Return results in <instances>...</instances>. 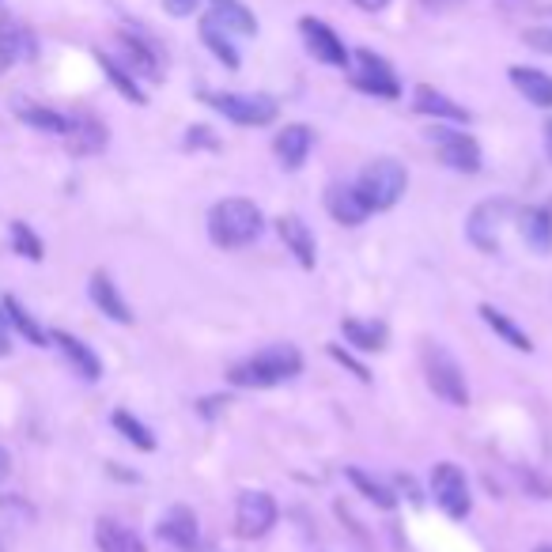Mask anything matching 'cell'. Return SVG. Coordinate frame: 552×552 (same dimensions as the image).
<instances>
[{"mask_svg":"<svg viewBox=\"0 0 552 552\" xmlns=\"http://www.w3.org/2000/svg\"><path fill=\"white\" fill-rule=\"evenodd\" d=\"M303 371V356L295 345H265L261 352L239 360L231 371H227V382L231 386H242V390H269V386H280V382L295 379Z\"/></svg>","mask_w":552,"mask_h":552,"instance_id":"cell-1","label":"cell"},{"mask_svg":"<svg viewBox=\"0 0 552 552\" xmlns=\"http://www.w3.org/2000/svg\"><path fill=\"white\" fill-rule=\"evenodd\" d=\"M261 231H265L261 208L246 197H227L208 212V239L224 250H242V246L258 242Z\"/></svg>","mask_w":552,"mask_h":552,"instance_id":"cell-2","label":"cell"},{"mask_svg":"<svg viewBox=\"0 0 552 552\" xmlns=\"http://www.w3.org/2000/svg\"><path fill=\"white\" fill-rule=\"evenodd\" d=\"M405 186H409V174H405V167L397 159H375V163H367L360 171V182H356L363 205L371 208V212L394 208L401 201Z\"/></svg>","mask_w":552,"mask_h":552,"instance_id":"cell-3","label":"cell"},{"mask_svg":"<svg viewBox=\"0 0 552 552\" xmlns=\"http://www.w3.org/2000/svg\"><path fill=\"white\" fill-rule=\"evenodd\" d=\"M424 371H428V386L435 390V397H443L454 409H466L469 405V386L466 371L458 367V360L450 356L447 348L428 345L424 348Z\"/></svg>","mask_w":552,"mask_h":552,"instance_id":"cell-4","label":"cell"},{"mask_svg":"<svg viewBox=\"0 0 552 552\" xmlns=\"http://www.w3.org/2000/svg\"><path fill=\"white\" fill-rule=\"evenodd\" d=\"M428 140L435 144V152H439V159L447 163L450 171H458V174L481 171V144L469 137V133L447 129V125H435L432 133H428Z\"/></svg>","mask_w":552,"mask_h":552,"instance_id":"cell-5","label":"cell"},{"mask_svg":"<svg viewBox=\"0 0 552 552\" xmlns=\"http://www.w3.org/2000/svg\"><path fill=\"white\" fill-rule=\"evenodd\" d=\"M212 110H220L227 121L235 125H269L276 121V99L269 95H235V91H220V95H205Z\"/></svg>","mask_w":552,"mask_h":552,"instance_id":"cell-6","label":"cell"},{"mask_svg":"<svg viewBox=\"0 0 552 552\" xmlns=\"http://www.w3.org/2000/svg\"><path fill=\"white\" fill-rule=\"evenodd\" d=\"M276 526V500L269 492H242L239 503H235V534L246 537V541H258Z\"/></svg>","mask_w":552,"mask_h":552,"instance_id":"cell-7","label":"cell"},{"mask_svg":"<svg viewBox=\"0 0 552 552\" xmlns=\"http://www.w3.org/2000/svg\"><path fill=\"white\" fill-rule=\"evenodd\" d=\"M515 212L511 201H484L469 212V242L481 250V254H500V231L507 224V216Z\"/></svg>","mask_w":552,"mask_h":552,"instance_id":"cell-8","label":"cell"},{"mask_svg":"<svg viewBox=\"0 0 552 552\" xmlns=\"http://www.w3.org/2000/svg\"><path fill=\"white\" fill-rule=\"evenodd\" d=\"M352 84L367 91V95H379V99H397L401 95V84H397L394 69L382 61L379 53L371 50H356L352 53Z\"/></svg>","mask_w":552,"mask_h":552,"instance_id":"cell-9","label":"cell"},{"mask_svg":"<svg viewBox=\"0 0 552 552\" xmlns=\"http://www.w3.org/2000/svg\"><path fill=\"white\" fill-rule=\"evenodd\" d=\"M432 496L450 518H466L469 507H473L466 473L454 466V462H439V466L432 469Z\"/></svg>","mask_w":552,"mask_h":552,"instance_id":"cell-10","label":"cell"},{"mask_svg":"<svg viewBox=\"0 0 552 552\" xmlns=\"http://www.w3.org/2000/svg\"><path fill=\"white\" fill-rule=\"evenodd\" d=\"M299 31H303V42H307V50H311L314 61L333 65V69H348L352 53L345 50V42L337 38V31H333L329 23H322V19H314V16H303L299 19Z\"/></svg>","mask_w":552,"mask_h":552,"instance_id":"cell-11","label":"cell"},{"mask_svg":"<svg viewBox=\"0 0 552 552\" xmlns=\"http://www.w3.org/2000/svg\"><path fill=\"white\" fill-rule=\"evenodd\" d=\"M156 534H159V541L174 545L178 552H197V541H201L197 515H193L190 507H171L167 515L159 518Z\"/></svg>","mask_w":552,"mask_h":552,"instance_id":"cell-12","label":"cell"},{"mask_svg":"<svg viewBox=\"0 0 552 552\" xmlns=\"http://www.w3.org/2000/svg\"><path fill=\"white\" fill-rule=\"evenodd\" d=\"M50 341L61 348V356L69 360V367L84 382H99V379H103V360H99V356L91 352V345H84L80 337H72V333H65V329H53Z\"/></svg>","mask_w":552,"mask_h":552,"instance_id":"cell-13","label":"cell"},{"mask_svg":"<svg viewBox=\"0 0 552 552\" xmlns=\"http://www.w3.org/2000/svg\"><path fill=\"white\" fill-rule=\"evenodd\" d=\"M311 148H314L311 125H284L273 140V152L284 171H299L307 163V156H311Z\"/></svg>","mask_w":552,"mask_h":552,"instance_id":"cell-14","label":"cell"},{"mask_svg":"<svg viewBox=\"0 0 552 552\" xmlns=\"http://www.w3.org/2000/svg\"><path fill=\"white\" fill-rule=\"evenodd\" d=\"M276 235H280V242L292 250L295 261H299L303 269H314V261H318V242H314L311 227L303 224L299 216H280V220H276Z\"/></svg>","mask_w":552,"mask_h":552,"instance_id":"cell-15","label":"cell"},{"mask_svg":"<svg viewBox=\"0 0 552 552\" xmlns=\"http://www.w3.org/2000/svg\"><path fill=\"white\" fill-rule=\"evenodd\" d=\"M87 295H91V303H95V307H99V311H103L110 322H121V326H129V322H133V311H129V303L121 299L118 284H114V280H110L103 269H99V273H91Z\"/></svg>","mask_w":552,"mask_h":552,"instance_id":"cell-16","label":"cell"},{"mask_svg":"<svg viewBox=\"0 0 552 552\" xmlns=\"http://www.w3.org/2000/svg\"><path fill=\"white\" fill-rule=\"evenodd\" d=\"M95 545H99V552H148L144 537L118 518H99L95 522Z\"/></svg>","mask_w":552,"mask_h":552,"instance_id":"cell-17","label":"cell"},{"mask_svg":"<svg viewBox=\"0 0 552 552\" xmlns=\"http://www.w3.org/2000/svg\"><path fill=\"white\" fill-rule=\"evenodd\" d=\"M118 42H121V53H125V69L137 72V76H148V80H159V76H163V72H159V53L148 38L121 31Z\"/></svg>","mask_w":552,"mask_h":552,"instance_id":"cell-18","label":"cell"},{"mask_svg":"<svg viewBox=\"0 0 552 552\" xmlns=\"http://www.w3.org/2000/svg\"><path fill=\"white\" fill-rule=\"evenodd\" d=\"M326 208H329V216L337 220V224H345V227H356L367 220V212L371 208L363 205V197L356 186H329L326 190Z\"/></svg>","mask_w":552,"mask_h":552,"instance_id":"cell-19","label":"cell"},{"mask_svg":"<svg viewBox=\"0 0 552 552\" xmlns=\"http://www.w3.org/2000/svg\"><path fill=\"white\" fill-rule=\"evenodd\" d=\"M413 106H416V114H428V118L454 121V125H466V121H469V110H466V106H458L454 99H447L443 91H435V87H428V84H420L413 91Z\"/></svg>","mask_w":552,"mask_h":552,"instance_id":"cell-20","label":"cell"},{"mask_svg":"<svg viewBox=\"0 0 552 552\" xmlns=\"http://www.w3.org/2000/svg\"><path fill=\"white\" fill-rule=\"evenodd\" d=\"M69 152L72 156H95L106 148V125L95 118H69Z\"/></svg>","mask_w":552,"mask_h":552,"instance_id":"cell-21","label":"cell"},{"mask_svg":"<svg viewBox=\"0 0 552 552\" xmlns=\"http://www.w3.org/2000/svg\"><path fill=\"white\" fill-rule=\"evenodd\" d=\"M518 231H522V239L530 242L537 254H549L552 250V212L545 205L522 208V216H518Z\"/></svg>","mask_w":552,"mask_h":552,"instance_id":"cell-22","label":"cell"},{"mask_svg":"<svg viewBox=\"0 0 552 552\" xmlns=\"http://www.w3.org/2000/svg\"><path fill=\"white\" fill-rule=\"evenodd\" d=\"M212 12L208 16L216 19L224 31H235V35H258V16L242 4V0H208Z\"/></svg>","mask_w":552,"mask_h":552,"instance_id":"cell-23","label":"cell"},{"mask_svg":"<svg viewBox=\"0 0 552 552\" xmlns=\"http://www.w3.org/2000/svg\"><path fill=\"white\" fill-rule=\"evenodd\" d=\"M511 84L526 95V103L541 106V110H552V76L549 72L515 65V69H511Z\"/></svg>","mask_w":552,"mask_h":552,"instance_id":"cell-24","label":"cell"},{"mask_svg":"<svg viewBox=\"0 0 552 552\" xmlns=\"http://www.w3.org/2000/svg\"><path fill=\"white\" fill-rule=\"evenodd\" d=\"M35 53V38L23 31L16 19H0V69H12L19 57Z\"/></svg>","mask_w":552,"mask_h":552,"instance_id":"cell-25","label":"cell"},{"mask_svg":"<svg viewBox=\"0 0 552 552\" xmlns=\"http://www.w3.org/2000/svg\"><path fill=\"white\" fill-rule=\"evenodd\" d=\"M0 311H4V318H8V326L16 329V333H23V337H27V341H31L35 348L50 345V333L38 326L35 318H31V311L19 303L16 295H4V299H0Z\"/></svg>","mask_w":552,"mask_h":552,"instance_id":"cell-26","label":"cell"},{"mask_svg":"<svg viewBox=\"0 0 552 552\" xmlns=\"http://www.w3.org/2000/svg\"><path fill=\"white\" fill-rule=\"evenodd\" d=\"M341 333L352 348L360 352H382L386 348V326L382 322H360V318H345L341 322Z\"/></svg>","mask_w":552,"mask_h":552,"instance_id":"cell-27","label":"cell"},{"mask_svg":"<svg viewBox=\"0 0 552 552\" xmlns=\"http://www.w3.org/2000/svg\"><path fill=\"white\" fill-rule=\"evenodd\" d=\"M95 61H99V69L106 72V80H110V84L118 87L121 95H125V99H129V103H137V106H144L148 103V95H144V91H140V84H137V76H133V72L125 69V65H118V61H114V57H110V53H95Z\"/></svg>","mask_w":552,"mask_h":552,"instance_id":"cell-28","label":"cell"},{"mask_svg":"<svg viewBox=\"0 0 552 552\" xmlns=\"http://www.w3.org/2000/svg\"><path fill=\"white\" fill-rule=\"evenodd\" d=\"M481 318H484V326L492 329L496 337H503L507 345L515 348V352H534V341H530V337H526V333H522V329H518L515 322L507 318V314L496 311L492 303H484V307H481Z\"/></svg>","mask_w":552,"mask_h":552,"instance_id":"cell-29","label":"cell"},{"mask_svg":"<svg viewBox=\"0 0 552 552\" xmlns=\"http://www.w3.org/2000/svg\"><path fill=\"white\" fill-rule=\"evenodd\" d=\"M201 42H205L208 50L224 61L227 69H239V65H242L239 50H235V42H231V31H224V27H220V23H216L212 16L201 19Z\"/></svg>","mask_w":552,"mask_h":552,"instance_id":"cell-30","label":"cell"},{"mask_svg":"<svg viewBox=\"0 0 552 552\" xmlns=\"http://www.w3.org/2000/svg\"><path fill=\"white\" fill-rule=\"evenodd\" d=\"M345 477H348L352 484H356V488H360L363 496L375 503V507H382V511H394V507H397V496H394V492H390V488H386L382 481H375V477H367L363 469L348 466V469H345Z\"/></svg>","mask_w":552,"mask_h":552,"instance_id":"cell-31","label":"cell"},{"mask_svg":"<svg viewBox=\"0 0 552 552\" xmlns=\"http://www.w3.org/2000/svg\"><path fill=\"white\" fill-rule=\"evenodd\" d=\"M110 424H114V428H118V432L125 435V439H129V443H133L137 450H156V435L148 432V428H144V424H140L133 413L118 409V413L110 416Z\"/></svg>","mask_w":552,"mask_h":552,"instance_id":"cell-32","label":"cell"},{"mask_svg":"<svg viewBox=\"0 0 552 552\" xmlns=\"http://www.w3.org/2000/svg\"><path fill=\"white\" fill-rule=\"evenodd\" d=\"M19 118L27 121V125H35V129H42V133H57V137L69 133V118L57 114V110H46V106H19Z\"/></svg>","mask_w":552,"mask_h":552,"instance_id":"cell-33","label":"cell"},{"mask_svg":"<svg viewBox=\"0 0 552 552\" xmlns=\"http://www.w3.org/2000/svg\"><path fill=\"white\" fill-rule=\"evenodd\" d=\"M12 250H16V254H23L27 261H42V258H46V246H42V239H38L35 231L23 224V220H12Z\"/></svg>","mask_w":552,"mask_h":552,"instance_id":"cell-34","label":"cell"},{"mask_svg":"<svg viewBox=\"0 0 552 552\" xmlns=\"http://www.w3.org/2000/svg\"><path fill=\"white\" fill-rule=\"evenodd\" d=\"M522 42L537 53H552V27H530V31L522 35Z\"/></svg>","mask_w":552,"mask_h":552,"instance_id":"cell-35","label":"cell"},{"mask_svg":"<svg viewBox=\"0 0 552 552\" xmlns=\"http://www.w3.org/2000/svg\"><path fill=\"white\" fill-rule=\"evenodd\" d=\"M329 356H333L337 363H345L348 371H352V375H356L360 382H371V371H367V367H363L360 360H352V356H348V352H345L341 345H329Z\"/></svg>","mask_w":552,"mask_h":552,"instance_id":"cell-36","label":"cell"},{"mask_svg":"<svg viewBox=\"0 0 552 552\" xmlns=\"http://www.w3.org/2000/svg\"><path fill=\"white\" fill-rule=\"evenodd\" d=\"M201 0H163V8H167V16L182 19V16H193V8H197Z\"/></svg>","mask_w":552,"mask_h":552,"instance_id":"cell-37","label":"cell"},{"mask_svg":"<svg viewBox=\"0 0 552 552\" xmlns=\"http://www.w3.org/2000/svg\"><path fill=\"white\" fill-rule=\"evenodd\" d=\"M186 144H190V148H193V144H208V148H216V140L208 137L205 125H197V129H190V137H186Z\"/></svg>","mask_w":552,"mask_h":552,"instance_id":"cell-38","label":"cell"},{"mask_svg":"<svg viewBox=\"0 0 552 552\" xmlns=\"http://www.w3.org/2000/svg\"><path fill=\"white\" fill-rule=\"evenodd\" d=\"M428 12H450V8H458V4H466V0H420Z\"/></svg>","mask_w":552,"mask_h":552,"instance_id":"cell-39","label":"cell"},{"mask_svg":"<svg viewBox=\"0 0 552 552\" xmlns=\"http://www.w3.org/2000/svg\"><path fill=\"white\" fill-rule=\"evenodd\" d=\"M12 352V337H8V318L0 311V356H8Z\"/></svg>","mask_w":552,"mask_h":552,"instance_id":"cell-40","label":"cell"},{"mask_svg":"<svg viewBox=\"0 0 552 552\" xmlns=\"http://www.w3.org/2000/svg\"><path fill=\"white\" fill-rule=\"evenodd\" d=\"M8 477H12V454L0 447V484L8 481Z\"/></svg>","mask_w":552,"mask_h":552,"instance_id":"cell-41","label":"cell"},{"mask_svg":"<svg viewBox=\"0 0 552 552\" xmlns=\"http://www.w3.org/2000/svg\"><path fill=\"white\" fill-rule=\"evenodd\" d=\"M352 4H356V8H363V12H382L390 0H352Z\"/></svg>","mask_w":552,"mask_h":552,"instance_id":"cell-42","label":"cell"},{"mask_svg":"<svg viewBox=\"0 0 552 552\" xmlns=\"http://www.w3.org/2000/svg\"><path fill=\"white\" fill-rule=\"evenodd\" d=\"M545 144H549V159H552V118L545 121Z\"/></svg>","mask_w":552,"mask_h":552,"instance_id":"cell-43","label":"cell"},{"mask_svg":"<svg viewBox=\"0 0 552 552\" xmlns=\"http://www.w3.org/2000/svg\"><path fill=\"white\" fill-rule=\"evenodd\" d=\"M537 552H552V545H541V549H537Z\"/></svg>","mask_w":552,"mask_h":552,"instance_id":"cell-44","label":"cell"},{"mask_svg":"<svg viewBox=\"0 0 552 552\" xmlns=\"http://www.w3.org/2000/svg\"><path fill=\"white\" fill-rule=\"evenodd\" d=\"M0 552H4V545H0Z\"/></svg>","mask_w":552,"mask_h":552,"instance_id":"cell-45","label":"cell"}]
</instances>
